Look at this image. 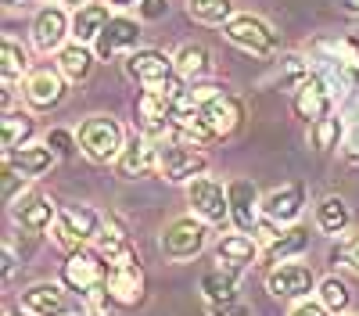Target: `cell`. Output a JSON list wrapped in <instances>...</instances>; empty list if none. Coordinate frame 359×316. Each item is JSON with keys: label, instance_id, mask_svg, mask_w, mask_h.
Masks as SVG:
<instances>
[{"label": "cell", "instance_id": "6da1fadb", "mask_svg": "<svg viewBox=\"0 0 359 316\" xmlns=\"http://www.w3.org/2000/svg\"><path fill=\"white\" fill-rule=\"evenodd\" d=\"M79 140V155L94 165H115V158L126 148V130L115 115H86L76 130Z\"/></svg>", "mask_w": 359, "mask_h": 316}, {"label": "cell", "instance_id": "7a4b0ae2", "mask_svg": "<svg viewBox=\"0 0 359 316\" xmlns=\"http://www.w3.org/2000/svg\"><path fill=\"white\" fill-rule=\"evenodd\" d=\"M101 230H104V216L97 209H90V205H62L57 209V219L50 226V234H54V245L57 248H65V252H76L83 245H94L101 238Z\"/></svg>", "mask_w": 359, "mask_h": 316}, {"label": "cell", "instance_id": "3957f363", "mask_svg": "<svg viewBox=\"0 0 359 316\" xmlns=\"http://www.w3.org/2000/svg\"><path fill=\"white\" fill-rule=\"evenodd\" d=\"M223 36L233 43V47H241L245 54L252 57H273L280 50V33L273 25H269L266 18L252 15V11H241V15H233L226 25H223Z\"/></svg>", "mask_w": 359, "mask_h": 316}, {"label": "cell", "instance_id": "277c9868", "mask_svg": "<svg viewBox=\"0 0 359 316\" xmlns=\"http://www.w3.org/2000/svg\"><path fill=\"white\" fill-rule=\"evenodd\" d=\"M208 169V155L201 148H194V144H184L176 137H162L158 140V177L169 180V184H191L194 177H201V172Z\"/></svg>", "mask_w": 359, "mask_h": 316}, {"label": "cell", "instance_id": "5b68a950", "mask_svg": "<svg viewBox=\"0 0 359 316\" xmlns=\"http://www.w3.org/2000/svg\"><path fill=\"white\" fill-rule=\"evenodd\" d=\"M104 277H108V259L94 245H83V248L69 252V259L62 263V284L69 291H76L79 298L101 291Z\"/></svg>", "mask_w": 359, "mask_h": 316}, {"label": "cell", "instance_id": "8992f818", "mask_svg": "<svg viewBox=\"0 0 359 316\" xmlns=\"http://www.w3.org/2000/svg\"><path fill=\"white\" fill-rule=\"evenodd\" d=\"M205 245H208V223L198 219L194 212L172 219L158 238V248H162V255L169 259V263H191L194 255L205 252Z\"/></svg>", "mask_w": 359, "mask_h": 316}, {"label": "cell", "instance_id": "52a82bcc", "mask_svg": "<svg viewBox=\"0 0 359 316\" xmlns=\"http://www.w3.org/2000/svg\"><path fill=\"white\" fill-rule=\"evenodd\" d=\"M187 205H191V212L198 216V219H205L208 226H219V230H226V223H230V194H226V187L219 184V180H212V177H194L191 184H187Z\"/></svg>", "mask_w": 359, "mask_h": 316}, {"label": "cell", "instance_id": "ba28073f", "mask_svg": "<svg viewBox=\"0 0 359 316\" xmlns=\"http://www.w3.org/2000/svg\"><path fill=\"white\" fill-rule=\"evenodd\" d=\"M65 94H69V79L57 72V65L54 69L40 65V69H33L22 79V101L29 104V111H36V115L54 111L57 104L65 101Z\"/></svg>", "mask_w": 359, "mask_h": 316}, {"label": "cell", "instance_id": "9c48e42d", "mask_svg": "<svg viewBox=\"0 0 359 316\" xmlns=\"http://www.w3.org/2000/svg\"><path fill=\"white\" fill-rule=\"evenodd\" d=\"M334 104H338V94H334V86L327 83L316 69L294 86V115L302 119L306 126H313V123H320V119H327V115L334 111Z\"/></svg>", "mask_w": 359, "mask_h": 316}, {"label": "cell", "instance_id": "30bf717a", "mask_svg": "<svg viewBox=\"0 0 359 316\" xmlns=\"http://www.w3.org/2000/svg\"><path fill=\"white\" fill-rule=\"evenodd\" d=\"M126 76L144 86V90H158V86H165L172 76H176V62L169 54L155 50V47H137L126 54V62H123Z\"/></svg>", "mask_w": 359, "mask_h": 316}, {"label": "cell", "instance_id": "8fae6325", "mask_svg": "<svg viewBox=\"0 0 359 316\" xmlns=\"http://www.w3.org/2000/svg\"><path fill=\"white\" fill-rule=\"evenodd\" d=\"M198 119L216 133V140H226V137H233L237 130L245 126V104H241V97L230 94L223 86L219 94H212L198 108Z\"/></svg>", "mask_w": 359, "mask_h": 316}, {"label": "cell", "instance_id": "7c38bea8", "mask_svg": "<svg viewBox=\"0 0 359 316\" xmlns=\"http://www.w3.org/2000/svg\"><path fill=\"white\" fill-rule=\"evenodd\" d=\"M316 284H320L316 273L302 263H280V266H269V273H266V291L284 302L309 298L316 291Z\"/></svg>", "mask_w": 359, "mask_h": 316}, {"label": "cell", "instance_id": "4fadbf2b", "mask_svg": "<svg viewBox=\"0 0 359 316\" xmlns=\"http://www.w3.org/2000/svg\"><path fill=\"white\" fill-rule=\"evenodd\" d=\"M155 169H158V140L137 130L133 137H126L123 155L115 158V177L130 184V180H140Z\"/></svg>", "mask_w": 359, "mask_h": 316}, {"label": "cell", "instance_id": "5bb4252c", "mask_svg": "<svg viewBox=\"0 0 359 316\" xmlns=\"http://www.w3.org/2000/svg\"><path fill=\"white\" fill-rule=\"evenodd\" d=\"M69 36H72V18L65 15V8L47 4V8L36 11V18H33V47L40 54H57Z\"/></svg>", "mask_w": 359, "mask_h": 316}, {"label": "cell", "instance_id": "9a60e30c", "mask_svg": "<svg viewBox=\"0 0 359 316\" xmlns=\"http://www.w3.org/2000/svg\"><path fill=\"white\" fill-rule=\"evenodd\" d=\"M104 287H108V298L118 309H137L147 298V277H144L140 263H133V266H108Z\"/></svg>", "mask_w": 359, "mask_h": 316}, {"label": "cell", "instance_id": "2e32d148", "mask_svg": "<svg viewBox=\"0 0 359 316\" xmlns=\"http://www.w3.org/2000/svg\"><path fill=\"white\" fill-rule=\"evenodd\" d=\"M140 43V22L130 18V15H111V22L101 29V36L94 40V50H97V62H111L115 54H130L137 50Z\"/></svg>", "mask_w": 359, "mask_h": 316}, {"label": "cell", "instance_id": "e0dca14e", "mask_svg": "<svg viewBox=\"0 0 359 316\" xmlns=\"http://www.w3.org/2000/svg\"><path fill=\"white\" fill-rule=\"evenodd\" d=\"M226 194H230V223L233 230L241 234H252L262 219V198H259V187L252 180H230L226 184Z\"/></svg>", "mask_w": 359, "mask_h": 316}, {"label": "cell", "instance_id": "ac0fdd59", "mask_svg": "<svg viewBox=\"0 0 359 316\" xmlns=\"http://www.w3.org/2000/svg\"><path fill=\"white\" fill-rule=\"evenodd\" d=\"M306 201H309L306 184H298V180L284 184V187H273L262 198V216L269 223H277V226H291V223H298V216H302Z\"/></svg>", "mask_w": 359, "mask_h": 316}, {"label": "cell", "instance_id": "d6986e66", "mask_svg": "<svg viewBox=\"0 0 359 316\" xmlns=\"http://www.w3.org/2000/svg\"><path fill=\"white\" fill-rule=\"evenodd\" d=\"M11 216H15V223H18L22 230H29V234H43V230H50L54 219H57V205H54L50 194L33 191V194H22V198L15 201Z\"/></svg>", "mask_w": 359, "mask_h": 316}, {"label": "cell", "instance_id": "ffe728a7", "mask_svg": "<svg viewBox=\"0 0 359 316\" xmlns=\"http://www.w3.org/2000/svg\"><path fill=\"white\" fill-rule=\"evenodd\" d=\"M306 248H309V230H306L302 223L280 226V234L259 252V266H280V263H291V259H298Z\"/></svg>", "mask_w": 359, "mask_h": 316}, {"label": "cell", "instance_id": "44dd1931", "mask_svg": "<svg viewBox=\"0 0 359 316\" xmlns=\"http://www.w3.org/2000/svg\"><path fill=\"white\" fill-rule=\"evenodd\" d=\"M22 309H29L33 316H69L72 305H69V295L62 284H50V280H40L33 287H25L22 298H18Z\"/></svg>", "mask_w": 359, "mask_h": 316}, {"label": "cell", "instance_id": "7402d4cb", "mask_svg": "<svg viewBox=\"0 0 359 316\" xmlns=\"http://www.w3.org/2000/svg\"><path fill=\"white\" fill-rule=\"evenodd\" d=\"M212 255H216V266H226L233 273H241L252 263H259V241L252 234H241V230H237V234H226V238L216 241Z\"/></svg>", "mask_w": 359, "mask_h": 316}, {"label": "cell", "instance_id": "603a6c76", "mask_svg": "<svg viewBox=\"0 0 359 316\" xmlns=\"http://www.w3.org/2000/svg\"><path fill=\"white\" fill-rule=\"evenodd\" d=\"M29 72V54H25V47L18 43V40H11V36H4V43H0V79H4V111L11 108V101H15V83H22Z\"/></svg>", "mask_w": 359, "mask_h": 316}, {"label": "cell", "instance_id": "cb8c5ba5", "mask_svg": "<svg viewBox=\"0 0 359 316\" xmlns=\"http://www.w3.org/2000/svg\"><path fill=\"white\" fill-rule=\"evenodd\" d=\"M94 62H97V50H90V43H79V40H72V43H65L62 50H57V72H62L72 86L76 83H86L90 79V72H94Z\"/></svg>", "mask_w": 359, "mask_h": 316}, {"label": "cell", "instance_id": "d4e9b609", "mask_svg": "<svg viewBox=\"0 0 359 316\" xmlns=\"http://www.w3.org/2000/svg\"><path fill=\"white\" fill-rule=\"evenodd\" d=\"M309 57H313V62H334V65H345V69L359 72V43H355L352 36L313 40V43H309Z\"/></svg>", "mask_w": 359, "mask_h": 316}, {"label": "cell", "instance_id": "484cf974", "mask_svg": "<svg viewBox=\"0 0 359 316\" xmlns=\"http://www.w3.org/2000/svg\"><path fill=\"white\" fill-rule=\"evenodd\" d=\"M33 137H36V119H33V115L8 108L4 119H0V140H4V155L25 148V144H33Z\"/></svg>", "mask_w": 359, "mask_h": 316}, {"label": "cell", "instance_id": "4316f807", "mask_svg": "<svg viewBox=\"0 0 359 316\" xmlns=\"http://www.w3.org/2000/svg\"><path fill=\"white\" fill-rule=\"evenodd\" d=\"M108 8H111V4H79L76 15H72V40L94 43V40L101 36V29L111 22Z\"/></svg>", "mask_w": 359, "mask_h": 316}, {"label": "cell", "instance_id": "83f0119b", "mask_svg": "<svg viewBox=\"0 0 359 316\" xmlns=\"http://www.w3.org/2000/svg\"><path fill=\"white\" fill-rule=\"evenodd\" d=\"M316 226L323 230L327 238L345 234V230L352 226V209H348V201L338 198V194H327L320 205H316Z\"/></svg>", "mask_w": 359, "mask_h": 316}, {"label": "cell", "instance_id": "f1b7e54d", "mask_svg": "<svg viewBox=\"0 0 359 316\" xmlns=\"http://www.w3.org/2000/svg\"><path fill=\"white\" fill-rule=\"evenodd\" d=\"M309 72L313 69H309V62L302 54H280L273 62V69H269V76H262V86H284V90H294Z\"/></svg>", "mask_w": 359, "mask_h": 316}, {"label": "cell", "instance_id": "f546056e", "mask_svg": "<svg viewBox=\"0 0 359 316\" xmlns=\"http://www.w3.org/2000/svg\"><path fill=\"white\" fill-rule=\"evenodd\" d=\"M172 62H176V72L187 83H201L208 72H212V54H208V47H201V43H184L172 54Z\"/></svg>", "mask_w": 359, "mask_h": 316}, {"label": "cell", "instance_id": "4dcf8cb0", "mask_svg": "<svg viewBox=\"0 0 359 316\" xmlns=\"http://www.w3.org/2000/svg\"><path fill=\"white\" fill-rule=\"evenodd\" d=\"M8 162H15L18 169H25L29 177H43L47 169H54V162H57V155H54V148L43 140V144H25V148H18V151H11V155H4Z\"/></svg>", "mask_w": 359, "mask_h": 316}, {"label": "cell", "instance_id": "1f68e13d", "mask_svg": "<svg viewBox=\"0 0 359 316\" xmlns=\"http://www.w3.org/2000/svg\"><path fill=\"white\" fill-rule=\"evenodd\" d=\"M198 287H201L205 302H230V298H237V273L226 266H216V270L201 273Z\"/></svg>", "mask_w": 359, "mask_h": 316}, {"label": "cell", "instance_id": "d6a6232c", "mask_svg": "<svg viewBox=\"0 0 359 316\" xmlns=\"http://www.w3.org/2000/svg\"><path fill=\"white\" fill-rule=\"evenodd\" d=\"M345 130H348V123L341 119L338 111H331L327 119H320V123L309 126V144H313L320 155H327V151H334L338 144L345 140Z\"/></svg>", "mask_w": 359, "mask_h": 316}, {"label": "cell", "instance_id": "836d02e7", "mask_svg": "<svg viewBox=\"0 0 359 316\" xmlns=\"http://www.w3.org/2000/svg\"><path fill=\"white\" fill-rule=\"evenodd\" d=\"M187 15L201 25H226L233 18V0H187Z\"/></svg>", "mask_w": 359, "mask_h": 316}, {"label": "cell", "instance_id": "e575fe53", "mask_svg": "<svg viewBox=\"0 0 359 316\" xmlns=\"http://www.w3.org/2000/svg\"><path fill=\"white\" fill-rule=\"evenodd\" d=\"M316 298L331 309L334 316H341V312L352 305V291H348V284H345L341 277H323V280L316 284Z\"/></svg>", "mask_w": 359, "mask_h": 316}, {"label": "cell", "instance_id": "d590c367", "mask_svg": "<svg viewBox=\"0 0 359 316\" xmlns=\"http://www.w3.org/2000/svg\"><path fill=\"white\" fill-rule=\"evenodd\" d=\"M0 180H4V191H0V198H4L8 209L29 191V184H33V177H29L25 169H18L15 162H8V158H4V177H0Z\"/></svg>", "mask_w": 359, "mask_h": 316}, {"label": "cell", "instance_id": "8d00e7d4", "mask_svg": "<svg viewBox=\"0 0 359 316\" xmlns=\"http://www.w3.org/2000/svg\"><path fill=\"white\" fill-rule=\"evenodd\" d=\"M43 140L54 148V155H57V158H72V155H76V148H79L76 133H72V130H62V126L47 130V137H43Z\"/></svg>", "mask_w": 359, "mask_h": 316}, {"label": "cell", "instance_id": "74e56055", "mask_svg": "<svg viewBox=\"0 0 359 316\" xmlns=\"http://www.w3.org/2000/svg\"><path fill=\"white\" fill-rule=\"evenodd\" d=\"M334 259H338V263H345L352 273H359V234L345 238V241L334 248Z\"/></svg>", "mask_w": 359, "mask_h": 316}, {"label": "cell", "instance_id": "f35d334b", "mask_svg": "<svg viewBox=\"0 0 359 316\" xmlns=\"http://www.w3.org/2000/svg\"><path fill=\"white\" fill-rule=\"evenodd\" d=\"M205 305H208V316H252V309L245 302H237V298H230V302H205Z\"/></svg>", "mask_w": 359, "mask_h": 316}, {"label": "cell", "instance_id": "ab89813d", "mask_svg": "<svg viewBox=\"0 0 359 316\" xmlns=\"http://www.w3.org/2000/svg\"><path fill=\"white\" fill-rule=\"evenodd\" d=\"M287 316H334V312L327 309L320 298H298V302H294V309H291Z\"/></svg>", "mask_w": 359, "mask_h": 316}, {"label": "cell", "instance_id": "60d3db41", "mask_svg": "<svg viewBox=\"0 0 359 316\" xmlns=\"http://www.w3.org/2000/svg\"><path fill=\"white\" fill-rule=\"evenodd\" d=\"M140 18H147V22H158V18H165V11H169V0H140Z\"/></svg>", "mask_w": 359, "mask_h": 316}, {"label": "cell", "instance_id": "b9f144b4", "mask_svg": "<svg viewBox=\"0 0 359 316\" xmlns=\"http://www.w3.org/2000/svg\"><path fill=\"white\" fill-rule=\"evenodd\" d=\"M341 148H345V155H348L352 162H359V119H352V123H348V130H345V140H341Z\"/></svg>", "mask_w": 359, "mask_h": 316}, {"label": "cell", "instance_id": "7bdbcfd3", "mask_svg": "<svg viewBox=\"0 0 359 316\" xmlns=\"http://www.w3.org/2000/svg\"><path fill=\"white\" fill-rule=\"evenodd\" d=\"M15 266H18V255H15V245H11V238H8V241H4V280H11Z\"/></svg>", "mask_w": 359, "mask_h": 316}, {"label": "cell", "instance_id": "ee69618b", "mask_svg": "<svg viewBox=\"0 0 359 316\" xmlns=\"http://www.w3.org/2000/svg\"><path fill=\"white\" fill-rule=\"evenodd\" d=\"M104 4H111V8H133V4H140V0H104Z\"/></svg>", "mask_w": 359, "mask_h": 316}, {"label": "cell", "instance_id": "f6af8a7d", "mask_svg": "<svg viewBox=\"0 0 359 316\" xmlns=\"http://www.w3.org/2000/svg\"><path fill=\"white\" fill-rule=\"evenodd\" d=\"M345 4V11H352V15H359V0H341Z\"/></svg>", "mask_w": 359, "mask_h": 316}, {"label": "cell", "instance_id": "bcb514c9", "mask_svg": "<svg viewBox=\"0 0 359 316\" xmlns=\"http://www.w3.org/2000/svg\"><path fill=\"white\" fill-rule=\"evenodd\" d=\"M4 316H33V312H29V309H22V305H18V309H8Z\"/></svg>", "mask_w": 359, "mask_h": 316}, {"label": "cell", "instance_id": "7dc6e473", "mask_svg": "<svg viewBox=\"0 0 359 316\" xmlns=\"http://www.w3.org/2000/svg\"><path fill=\"white\" fill-rule=\"evenodd\" d=\"M65 4H76L79 8V4H90V0H65Z\"/></svg>", "mask_w": 359, "mask_h": 316}, {"label": "cell", "instance_id": "c3c4849f", "mask_svg": "<svg viewBox=\"0 0 359 316\" xmlns=\"http://www.w3.org/2000/svg\"><path fill=\"white\" fill-rule=\"evenodd\" d=\"M4 4H8V8H11V4H22V0H4Z\"/></svg>", "mask_w": 359, "mask_h": 316}, {"label": "cell", "instance_id": "681fc988", "mask_svg": "<svg viewBox=\"0 0 359 316\" xmlns=\"http://www.w3.org/2000/svg\"><path fill=\"white\" fill-rule=\"evenodd\" d=\"M355 316H359V312H355Z\"/></svg>", "mask_w": 359, "mask_h": 316}]
</instances>
